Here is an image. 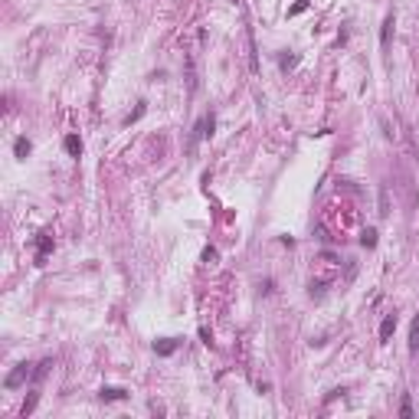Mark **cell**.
Masks as SVG:
<instances>
[{
	"label": "cell",
	"instance_id": "cell-1",
	"mask_svg": "<svg viewBox=\"0 0 419 419\" xmlns=\"http://www.w3.org/2000/svg\"><path fill=\"white\" fill-rule=\"evenodd\" d=\"M30 377H33V370L26 367V363H20V367H16V370L10 373V377L4 380V387H7V390H16V387H20L23 380H30Z\"/></svg>",
	"mask_w": 419,
	"mask_h": 419
},
{
	"label": "cell",
	"instance_id": "cell-2",
	"mask_svg": "<svg viewBox=\"0 0 419 419\" xmlns=\"http://www.w3.org/2000/svg\"><path fill=\"white\" fill-rule=\"evenodd\" d=\"M49 249H52V236H49V233H40V243H37V265H46Z\"/></svg>",
	"mask_w": 419,
	"mask_h": 419
},
{
	"label": "cell",
	"instance_id": "cell-3",
	"mask_svg": "<svg viewBox=\"0 0 419 419\" xmlns=\"http://www.w3.org/2000/svg\"><path fill=\"white\" fill-rule=\"evenodd\" d=\"M396 331V315H387L383 318V324H380V341H390V334Z\"/></svg>",
	"mask_w": 419,
	"mask_h": 419
},
{
	"label": "cell",
	"instance_id": "cell-4",
	"mask_svg": "<svg viewBox=\"0 0 419 419\" xmlns=\"http://www.w3.org/2000/svg\"><path fill=\"white\" fill-rule=\"evenodd\" d=\"M154 351L160 354V357H171V354L177 351V341H171V337H164V341H157V344H154Z\"/></svg>",
	"mask_w": 419,
	"mask_h": 419
},
{
	"label": "cell",
	"instance_id": "cell-5",
	"mask_svg": "<svg viewBox=\"0 0 419 419\" xmlns=\"http://www.w3.org/2000/svg\"><path fill=\"white\" fill-rule=\"evenodd\" d=\"M409 351H419V315L409 324Z\"/></svg>",
	"mask_w": 419,
	"mask_h": 419
},
{
	"label": "cell",
	"instance_id": "cell-6",
	"mask_svg": "<svg viewBox=\"0 0 419 419\" xmlns=\"http://www.w3.org/2000/svg\"><path fill=\"white\" fill-rule=\"evenodd\" d=\"M62 144H66V151H69L72 157H79V154H82V141H79L76 135H69L66 141H62Z\"/></svg>",
	"mask_w": 419,
	"mask_h": 419
},
{
	"label": "cell",
	"instance_id": "cell-7",
	"mask_svg": "<svg viewBox=\"0 0 419 419\" xmlns=\"http://www.w3.org/2000/svg\"><path fill=\"white\" fill-rule=\"evenodd\" d=\"M49 367H52V360H43V363H37V370H33V383H40L43 377H46V373H49Z\"/></svg>",
	"mask_w": 419,
	"mask_h": 419
},
{
	"label": "cell",
	"instance_id": "cell-8",
	"mask_svg": "<svg viewBox=\"0 0 419 419\" xmlns=\"http://www.w3.org/2000/svg\"><path fill=\"white\" fill-rule=\"evenodd\" d=\"M390 33H393V13H390L387 20H383V30H380V43H383V46L390 43Z\"/></svg>",
	"mask_w": 419,
	"mask_h": 419
},
{
	"label": "cell",
	"instance_id": "cell-9",
	"mask_svg": "<svg viewBox=\"0 0 419 419\" xmlns=\"http://www.w3.org/2000/svg\"><path fill=\"white\" fill-rule=\"evenodd\" d=\"M99 396H102V399H124L128 393H124V390H118V387H105Z\"/></svg>",
	"mask_w": 419,
	"mask_h": 419
},
{
	"label": "cell",
	"instance_id": "cell-10",
	"mask_svg": "<svg viewBox=\"0 0 419 419\" xmlns=\"http://www.w3.org/2000/svg\"><path fill=\"white\" fill-rule=\"evenodd\" d=\"M13 154H16V157H26V154H30V141H26V138H16V141H13Z\"/></svg>",
	"mask_w": 419,
	"mask_h": 419
},
{
	"label": "cell",
	"instance_id": "cell-11",
	"mask_svg": "<svg viewBox=\"0 0 419 419\" xmlns=\"http://www.w3.org/2000/svg\"><path fill=\"white\" fill-rule=\"evenodd\" d=\"M360 243L367 246V249H373L377 246V229H363V236H360Z\"/></svg>",
	"mask_w": 419,
	"mask_h": 419
},
{
	"label": "cell",
	"instance_id": "cell-12",
	"mask_svg": "<svg viewBox=\"0 0 419 419\" xmlns=\"http://www.w3.org/2000/svg\"><path fill=\"white\" fill-rule=\"evenodd\" d=\"M213 259H216V249L207 246V249H203V262H213Z\"/></svg>",
	"mask_w": 419,
	"mask_h": 419
},
{
	"label": "cell",
	"instance_id": "cell-13",
	"mask_svg": "<svg viewBox=\"0 0 419 419\" xmlns=\"http://www.w3.org/2000/svg\"><path fill=\"white\" fill-rule=\"evenodd\" d=\"M295 62H298L295 56H282V59H279V66H282V69H288V66H295Z\"/></svg>",
	"mask_w": 419,
	"mask_h": 419
},
{
	"label": "cell",
	"instance_id": "cell-14",
	"mask_svg": "<svg viewBox=\"0 0 419 419\" xmlns=\"http://www.w3.org/2000/svg\"><path fill=\"white\" fill-rule=\"evenodd\" d=\"M399 416H413V406H409V399H403V406H399Z\"/></svg>",
	"mask_w": 419,
	"mask_h": 419
}]
</instances>
